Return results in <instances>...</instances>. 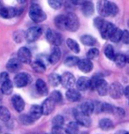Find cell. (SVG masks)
<instances>
[{
  "mask_svg": "<svg viewBox=\"0 0 129 134\" xmlns=\"http://www.w3.org/2000/svg\"><path fill=\"white\" fill-rule=\"evenodd\" d=\"M60 57H61V51H60V49H59V48L58 46H56L53 49V50H52L51 55L49 56L48 60H49V62L51 64H55L59 61Z\"/></svg>",
  "mask_w": 129,
  "mask_h": 134,
  "instance_id": "21",
  "label": "cell"
},
{
  "mask_svg": "<svg viewBox=\"0 0 129 134\" xmlns=\"http://www.w3.org/2000/svg\"><path fill=\"white\" fill-rule=\"evenodd\" d=\"M52 134H66L62 127H52Z\"/></svg>",
  "mask_w": 129,
  "mask_h": 134,
  "instance_id": "47",
  "label": "cell"
},
{
  "mask_svg": "<svg viewBox=\"0 0 129 134\" xmlns=\"http://www.w3.org/2000/svg\"><path fill=\"white\" fill-rule=\"evenodd\" d=\"M49 82L51 83L52 87H56L60 84L61 82V78L58 74L57 73H51L49 75Z\"/></svg>",
  "mask_w": 129,
  "mask_h": 134,
  "instance_id": "33",
  "label": "cell"
},
{
  "mask_svg": "<svg viewBox=\"0 0 129 134\" xmlns=\"http://www.w3.org/2000/svg\"><path fill=\"white\" fill-rule=\"evenodd\" d=\"M55 104L56 103H55L51 98L50 97L47 98V99L42 102V104L41 106L42 115H44V116H49L50 114H51L55 109Z\"/></svg>",
  "mask_w": 129,
  "mask_h": 134,
  "instance_id": "13",
  "label": "cell"
},
{
  "mask_svg": "<svg viewBox=\"0 0 129 134\" xmlns=\"http://www.w3.org/2000/svg\"><path fill=\"white\" fill-rule=\"evenodd\" d=\"M9 80V75L7 72H2L0 73V83H3L6 80Z\"/></svg>",
  "mask_w": 129,
  "mask_h": 134,
  "instance_id": "49",
  "label": "cell"
},
{
  "mask_svg": "<svg viewBox=\"0 0 129 134\" xmlns=\"http://www.w3.org/2000/svg\"><path fill=\"white\" fill-rule=\"evenodd\" d=\"M17 14V9L13 7H4L0 6V16L4 19H11L16 16Z\"/></svg>",
  "mask_w": 129,
  "mask_h": 134,
  "instance_id": "16",
  "label": "cell"
},
{
  "mask_svg": "<svg viewBox=\"0 0 129 134\" xmlns=\"http://www.w3.org/2000/svg\"><path fill=\"white\" fill-rule=\"evenodd\" d=\"M76 87L79 90L85 91L90 88V80L87 77H80L76 81Z\"/></svg>",
  "mask_w": 129,
  "mask_h": 134,
  "instance_id": "20",
  "label": "cell"
},
{
  "mask_svg": "<svg viewBox=\"0 0 129 134\" xmlns=\"http://www.w3.org/2000/svg\"><path fill=\"white\" fill-rule=\"evenodd\" d=\"M80 41H82V43L86 45V46H95V44L96 43V40L93 36H91V35H82L80 37Z\"/></svg>",
  "mask_w": 129,
  "mask_h": 134,
  "instance_id": "31",
  "label": "cell"
},
{
  "mask_svg": "<svg viewBox=\"0 0 129 134\" xmlns=\"http://www.w3.org/2000/svg\"><path fill=\"white\" fill-rule=\"evenodd\" d=\"M104 55H105L107 58L111 59V60L114 59V57H115L116 54L114 52V49L111 45H107L105 47V49H104Z\"/></svg>",
  "mask_w": 129,
  "mask_h": 134,
  "instance_id": "38",
  "label": "cell"
},
{
  "mask_svg": "<svg viewBox=\"0 0 129 134\" xmlns=\"http://www.w3.org/2000/svg\"><path fill=\"white\" fill-rule=\"evenodd\" d=\"M30 81V77L28 73L26 72H20L18 73L17 75L14 77V84L15 86L19 88L24 87L29 83Z\"/></svg>",
  "mask_w": 129,
  "mask_h": 134,
  "instance_id": "8",
  "label": "cell"
},
{
  "mask_svg": "<svg viewBox=\"0 0 129 134\" xmlns=\"http://www.w3.org/2000/svg\"><path fill=\"white\" fill-rule=\"evenodd\" d=\"M60 84L64 88H72L75 84V78L71 72H64L60 76Z\"/></svg>",
  "mask_w": 129,
  "mask_h": 134,
  "instance_id": "9",
  "label": "cell"
},
{
  "mask_svg": "<svg viewBox=\"0 0 129 134\" xmlns=\"http://www.w3.org/2000/svg\"><path fill=\"white\" fill-rule=\"evenodd\" d=\"M79 27H80V21L78 17L74 13H69L66 16V29L75 32L79 29Z\"/></svg>",
  "mask_w": 129,
  "mask_h": 134,
  "instance_id": "3",
  "label": "cell"
},
{
  "mask_svg": "<svg viewBox=\"0 0 129 134\" xmlns=\"http://www.w3.org/2000/svg\"><path fill=\"white\" fill-rule=\"evenodd\" d=\"M79 61H80V59H79V57H73V56L68 57L67 58L64 60V64L68 67H73V66L77 65Z\"/></svg>",
  "mask_w": 129,
  "mask_h": 134,
  "instance_id": "37",
  "label": "cell"
},
{
  "mask_svg": "<svg viewBox=\"0 0 129 134\" xmlns=\"http://www.w3.org/2000/svg\"><path fill=\"white\" fill-rule=\"evenodd\" d=\"M127 26H128V27H129V20H128V22H127Z\"/></svg>",
  "mask_w": 129,
  "mask_h": 134,
  "instance_id": "55",
  "label": "cell"
},
{
  "mask_svg": "<svg viewBox=\"0 0 129 134\" xmlns=\"http://www.w3.org/2000/svg\"><path fill=\"white\" fill-rule=\"evenodd\" d=\"M12 103L13 106L17 112H22L25 108V102L20 95L15 94L12 97Z\"/></svg>",
  "mask_w": 129,
  "mask_h": 134,
  "instance_id": "14",
  "label": "cell"
},
{
  "mask_svg": "<svg viewBox=\"0 0 129 134\" xmlns=\"http://www.w3.org/2000/svg\"><path fill=\"white\" fill-rule=\"evenodd\" d=\"M115 27H116L112 23L104 20V23H103V25H102V27L99 28L101 36L104 38V39H109L111 32L113 31V29Z\"/></svg>",
  "mask_w": 129,
  "mask_h": 134,
  "instance_id": "11",
  "label": "cell"
},
{
  "mask_svg": "<svg viewBox=\"0 0 129 134\" xmlns=\"http://www.w3.org/2000/svg\"><path fill=\"white\" fill-rule=\"evenodd\" d=\"M104 20H103L102 18H99V17H97V18H95V20H94V25H95V27H96V28H99L102 27V25H103V23H104Z\"/></svg>",
  "mask_w": 129,
  "mask_h": 134,
  "instance_id": "46",
  "label": "cell"
},
{
  "mask_svg": "<svg viewBox=\"0 0 129 134\" xmlns=\"http://www.w3.org/2000/svg\"><path fill=\"white\" fill-rule=\"evenodd\" d=\"M35 87L37 89V92L39 93L40 94L44 96L48 94V87L46 86V84L42 80L39 79V80H36V83H35Z\"/></svg>",
  "mask_w": 129,
  "mask_h": 134,
  "instance_id": "24",
  "label": "cell"
},
{
  "mask_svg": "<svg viewBox=\"0 0 129 134\" xmlns=\"http://www.w3.org/2000/svg\"><path fill=\"white\" fill-rule=\"evenodd\" d=\"M95 89L96 90V92L98 93L99 95L101 96H105L108 94V90H109V85L106 82V80H104V79H100L97 81V83L95 84Z\"/></svg>",
  "mask_w": 129,
  "mask_h": 134,
  "instance_id": "12",
  "label": "cell"
},
{
  "mask_svg": "<svg viewBox=\"0 0 129 134\" xmlns=\"http://www.w3.org/2000/svg\"><path fill=\"white\" fill-rule=\"evenodd\" d=\"M98 55H99V50L97 49H95V48H93V49H89L88 51L87 57L88 59H90V60H91V59L96 58V57H98Z\"/></svg>",
  "mask_w": 129,
  "mask_h": 134,
  "instance_id": "42",
  "label": "cell"
},
{
  "mask_svg": "<svg viewBox=\"0 0 129 134\" xmlns=\"http://www.w3.org/2000/svg\"><path fill=\"white\" fill-rule=\"evenodd\" d=\"M121 41L123 42V43L129 44V31L125 30L122 33V36H121Z\"/></svg>",
  "mask_w": 129,
  "mask_h": 134,
  "instance_id": "45",
  "label": "cell"
},
{
  "mask_svg": "<svg viewBox=\"0 0 129 134\" xmlns=\"http://www.w3.org/2000/svg\"><path fill=\"white\" fill-rule=\"evenodd\" d=\"M48 3H49L51 8L55 9V10H58V9L61 8L62 4H63V1L62 0H48Z\"/></svg>",
  "mask_w": 129,
  "mask_h": 134,
  "instance_id": "40",
  "label": "cell"
},
{
  "mask_svg": "<svg viewBox=\"0 0 129 134\" xmlns=\"http://www.w3.org/2000/svg\"><path fill=\"white\" fill-rule=\"evenodd\" d=\"M73 116H74L75 119H76V122L80 124V125L84 126V127H89L91 125V119H90L89 116L88 115L84 114L83 112L80 111V110H74L73 112Z\"/></svg>",
  "mask_w": 129,
  "mask_h": 134,
  "instance_id": "5",
  "label": "cell"
},
{
  "mask_svg": "<svg viewBox=\"0 0 129 134\" xmlns=\"http://www.w3.org/2000/svg\"><path fill=\"white\" fill-rule=\"evenodd\" d=\"M27 1H28V0H17L18 3H19V4H25Z\"/></svg>",
  "mask_w": 129,
  "mask_h": 134,
  "instance_id": "53",
  "label": "cell"
},
{
  "mask_svg": "<svg viewBox=\"0 0 129 134\" xmlns=\"http://www.w3.org/2000/svg\"><path fill=\"white\" fill-rule=\"evenodd\" d=\"M20 121L24 124V125H30V124H32L35 122L29 116V115H22V116H20Z\"/></svg>",
  "mask_w": 129,
  "mask_h": 134,
  "instance_id": "41",
  "label": "cell"
},
{
  "mask_svg": "<svg viewBox=\"0 0 129 134\" xmlns=\"http://www.w3.org/2000/svg\"><path fill=\"white\" fill-rule=\"evenodd\" d=\"M123 31L119 29L118 27H115L113 31L111 32V35L109 37V40L111 41L112 42H119V41H121V36H122Z\"/></svg>",
  "mask_w": 129,
  "mask_h": 134,
  "instance_id": "26",
  "label": "cell"
},
{
  "mask_svg": "<svg viewBox=\"0 0 129 134\" xmlns=\"http://www.w3.org/2000/svg\"><path fill=\"white\" fill-rule=\"evenodd\" d=\"M28 115H29V116L34 121H36L38 119H40V117L42 115V107L39 106V105H33V106H31L29 114Z\"/></svg>",
  "mask_w": 129,
  "mask_h": 134,
  "instance_id": "19",
  "label": "cell"
},
{
  "mask_svg": "<svg viewBox=\"0 0 129 134\" xmlns=\"http://www.w3.org/2000/svg\"><path fill=\"white\" fill-rule=\"evenodd\" d=\"M31 65H32L33 70L39 73L44 72V71H45V69H46V65L44 64V63L42 61L39 60V59L33 62V63L31 64Z\"/></svg>",
  "mask_w": 129,
  "mask_h": 134,
  "instance_id": "29",
  "label": "cell"
},
{
  "mask_svg": "<svg viewBox=\"0 0 129 134\" xmlns=\"http://www.w3.org/2000/svg\"><path fill=\"white\" fill-rule=\"evenodd\" d=\"M66 134H78L79 133V124L77 122H70L66 127Z\"/></svg>",
  "mask_w": 129,
  "mask_h": 134,
  "instance_id": "28",
  "label": "cell"
},
{
  "mask_svg": "<svg viewBox=\"0 0 129 134\" xmlns=\"http://www.w3.org/2000/svg\"><path fill=\"white\" fill-rule=\"evenodd\" d=\"M88 0H71V2L75 5H82L85 2H87Z\"/></svg>",
  "mask_w": 129,
  "mask_h": 134,
  "instance_id": "50",
  "label": "cell"
},
{
  "mask_svg": "<svg viewBox=\"0 0 129 134\" xmlns=\"http://www.w3.org/2000/svg\"><path fill=\"white\" fill-rule=\"evenodd\" d=\"M113 123L109 118H103L99 121V127L103 131H109L113 128Z\"/></svg>",
  "mask_w": 129,
  "mask_h": 134,
  "instance_id": "27",
  "label": "cell"
},
{
  "mask_svg": "<svg viewBox=\"0 0 129 134\" xmlns=\"http://www.w3.org/2000/svg\"><path fill=\"white\" fill-rule=\"evenodd\" d=\"M18 59L23 64H30L32 59L30 50L27 47H21L18 50Z\"/></svg>",
  "mask_w": 129,
  "mask_h": 134,
  "instance_id": "10",
  "label": "cell"
},
{
  "mask_svg": "<svg viewBox=\"0 0 129 134\" xmlns=\"http://www.w3.org/2000/svg\"><path fill=\"white\" fill-rule=\"evenodd\" d=\"M46 38L50 43L54 46H59L62 43V35L59 33L52 29H48L46 32Z\"/></svg>",
  "mask_w": 129,
  "mask_h": 134,
  "instance_id": "7",
  "label": "cell"
},
{
  "mask_svg": "<svg viewBox=\"0 0 129 134\" xmlns=\"http://www.w3.org/2000/svg\"><path fill=\"white\" fill-rule=\"evenodd\" d=\"M108 94L112 99H119L123 96L124 94L123 86L119 82H113L109 87Z\"/></svg>",
  "mask_w": 129,
  "mask_h": 134,
  "instance_id": "4",
  "label": "cell"
},
{
  "mask_svg": "<svg viewBox=\"0 0 129 134\" xmlns=\"http://www.w3.org/2000/svg\"><path fill=\"white\" fill-rule=\"evenodd\" d=\"M66 44H67L68 48L73 52H74L76 54L80 52V46H79V44L77 43L76 41L71 39V38H68V39L66 40Z\"/></svg>",
  "mask_w": 129,
  "mask_h": 134,
  "instance_id": "32",
  "label": "cell"
},
{
  "mask_svg": "<svg viewBox=\"0 0 129 134\" xmlns=\"http://www.w3.org/2000/svg\"><path fill=\"white\" fill-rule=\"evenodd\" d=\"M113 61L115 62L116 65L118 66L119 68H123V67L126 65V64L127 63V62H126V56H125V55H123V54H117V55H115Z\"/></svg>",
  "mask_w": 129,
  "mask_h": 134,
  "instance_id": "30",
  "label": "cell"
},
{
  "mask_svg": "<svg viewBox=\"0 0 129 134\" xmlns=\"http://www.w3.org/2000/svg\"><path fill=\"white\" fill-rule=\"evenodd\" d=\"M96 9L98 13L102 17L115 16L119 13L118 6L108 0H99L96 5Z\"/></svg>",
  "mask_w": 129,
  "mask_h": 134,
  "instance_id": "1",
  "label": "cell"
},
{
  "mask_svg": "<svg viewBox=\"0 0 129 134\" xmlns=\"http://www.w3.org/2000/svg\"><path fill=\"white\" fill-rule=\"evenodd\" d=\"M80 109H82L80 111L83 112L84 114L90 116V115L94 113V104L91 102H85L80 106Z\"/></svg>",
  "mask_w": 129,
  "mask_h": 134,
  "instance_id": "25",
  "label": "cell"
},
{
  "mask_svg": "<svg viewBox=\"0 0 129 134\" xmlns=\"http://www.w3.org/2000/svg\"><path fill=\"white\" fill-rule=\"evenodd\" d=\"M94 104V112L95 113H101L104 111V103L100 102H93Z\"/></svg>",
  "mask_w": 129,
  "mask_h": 134,
  "instance_id": "44",
  "label": "cell"
},
{
  "mask_svg": "<svg viewBox=\"0 0 129 134\" xmlns=\"http://www.w3.org/2000/svg\"><path fill=\"white\" fill-rule=\"evenodd\" d=\"M55 25L59 29H66V15H58L55 19Z\"/></svg>",
  "mask_w": 129,
  "mask_h": 134,
  "instance_id": "35",
  "label": "cell"
},
{
  "mask_svg": "<svg viewBox=\"0 0 129 134\" xmlns=\"http://www.w3.org/2000/svg\"><path fill=\"white\" fill-rule=\"evenodd\" d=\"M66 96L69 102H76L80 100L82 95H80V93L78 90L73 89V88H68V90L66 93Z\"/></svg>",
  "mask_w": 129,
  "mask_h": 134,
  "instance_id": "17",
  "label": "cell"
},
{
  "mask_svg": "<svg viewBox=\"0 0 129 134\" xmlns=\"http://www.w3.org/2000/svg\"><path fill=\"white\" fill-rule=\"evenodd\" d=\"M42 33V27H32L28 28V31L26 32V40L28 42H33L38 40V38L41 36Z\"/></svg>",
  "mask_w": 129,
  "mask_h": 134,
  "instance_id": "6",
  "label": "cell"
},
{
  "mask_svg": "<svg viewBox=\"0 0 129 134\" xmlns=\"http://www.w3.org/2000/svg\"><path fill=\"white\" fill-rule=\"evenodd\" d=\"M29 17L34 22L40 23L46 20L47 16L37 4H33L29 9Z\"/></svg>",
  "mask_w": 129,
  "mask_h": 134,
  "instance_id": "2",
  "label": "cell"
},
{
  "mask_svg": "<svg viewBox=\"0 0 129 134\" xmlns=\"http://www.w3.org/2000/svg\"><path fill=\"white\" fill-rule=\"evenodd\" d=\"M113 114L118 115V116H123L124 115H125V111H124V109H121V108H117V107H115Z\"/></svg>",
  "mask_w": 129,
  "mask_h": 134,
  "instance_id": "48",
  "label": "cell"
},
{
  "mask_svg": "<svg viewBox=\"0 0 129 134\" xmlns=\"http://www.w3.org/2000/svg\"><path fill=\"white\" fill-rule=\"evenodd\" d=\"M11 117V114L10 111L8 110V109L4 106L0 107V120L4 121V122H7L9 121Z\"/></svg>",
  "mask_w": 129,
  "mask_h": 134,
  "instance_id": "34",
  "label": "cell"
},
{
  "mask_svg": "<svg viewBox=\"0 0 129 134\" xmlns=\"http://www.w3.org/2000/svg\"><path fill=\"white\" fill-rule=\"evenodd\" d=\"M78 68L80 69V71H82L84 73H88L92 71L93 69V64L90 61V59L88 58H84L82 60L79 61L78 63Z\"/></svg>",
  "mask_w": 129,
  "mask_h": 134,
  "instance_id": "15",
  "label": "cell"
},
{
  "mask_svg": "<svg viewBox=\"0 0 129 134\" xmlns=\"http://www.w3.org/2000/svg\"><path fill=\"white\" fill-rule=\"evenodd\" d=\"M115 134H129V132H128V131H125V130H119V131H117Z\"/></svg>",
  "mask_w": 129,
  "mask_h": 134,
  "instance_id": "52",
  "label": "cell"
},
{
  "mask_svg": "<svg viewBox=\"0 0 129 134\" xmlns=\"http://www.w3.org/2000/svg\"><path fill=\"white\" fill-rule=\"evenodd\" d=\"M64 123V119L60 115H58V116H54L53 119L51 120L52 127H62Z\"/></svg>",
  "mask_w": 129,
  "mask_h": 134,
  "instance_id": "36",
  "label": "cell"
},
{
  "mask_svg": "<svg viewBox=\"0 0 129 134\" xmlns=\"http://www.w3.org/2000/svg\"><path fill=\"white\" fill-rule=\"evenodd\" d=\"M125 56H126V62L129 63V52H127V54L125 55Z\"/></svg>",
  "mask_w": 129,
  "mask_h": 134,
  "instance_id": "54",
  "label": "cell"
},
{
  "mask_svg": "<svg viewBox=\"0 0 129 134\" xmlns=\"http://www.w3.org/2000/svg\"><path fill=\"white\" fill-rule=\"evenodd\" d=\"M6 68L10 72H16L21 68V62L18 58H12L7 62Z\"/></svg>",
  "mask_w": 129,
  "mask_h": 134,
  "instance_id": "18",
  "label": "cell"
},
{
  "mask_svg": "<svg viewBox=\"0 0 129 134\" xmlns=\"http://www.w3.org/2000/svg\"><path fill=\"white\" fill-rule=\"evenodd\" d=\"M50 98L53 100L55 103H58V102H62V99H63V97H62V94L59 91H53V92L51 94V96Z\"/></svg>",
  "mask_w": 129,
  "mask_h": 134,
  "instance_id": "39",
  "label": "cell"
},
{
  "mask_svg": "<svg viewBox=\"0 0 129 134\" xmlns=\"http://www.w3.org/2000/svg\"><path fill=\"white\" fill-rule=\"evenodd\" d=\"M82 13L84 14L86 17H89L91 16L93 13H94L95 8H94V4H93L92 2L87 1L85 2L84 4H82Z\"/></svg>",
  "mask_w": 129,
  "mask_h": 134,
  "instance_id": "22",
  "label": "cell"
},
{
  "mask_svg": "<svg viewBox=\"0 0 129 134\" xmlns=\"http://www.w3.org/2000/svg\"><path fill=\"white\" fill-rule=\"evenodd\" d=\"M103 78V75L102 74H95L92 77V79L90 80V88L91 89H95V84L97 83V81H98L100 79Z\"/></svg>",
  "mask_w": 129,
  "mask_h": 134,
  "instance_id": "43",
  "label": "cell"
},
{
  "mask_svg": "<svg viewBox=\"0 0 129 134\" xmlns=\"http://www.w3.org/2000/svg\"><path fill=\"white\" fill-rule=\"evenodd\" d=\"M13 84L10 80H7L1 84V91L4 94H11L13 93Z\"/></svg>",
  "mask_w": 129,
  "mask_h": 134,
  "instance_id": "23",
  "label": "cell"
},
{
  "mask_svg": "<svg viewBox=\"0 0 129 134\" xmlns=\"http://www.w3.org/2000/svg\"><path fill=\"white\" fill-rule=\"evenodd\" d=\"M124 94L129 100V86H127L126 88H124Z\"/></svg>",
  "mask_w": 129,
  "mask_h": 134,
  "instance_id": "51",
  "label": "cell"
}]
</instances>
